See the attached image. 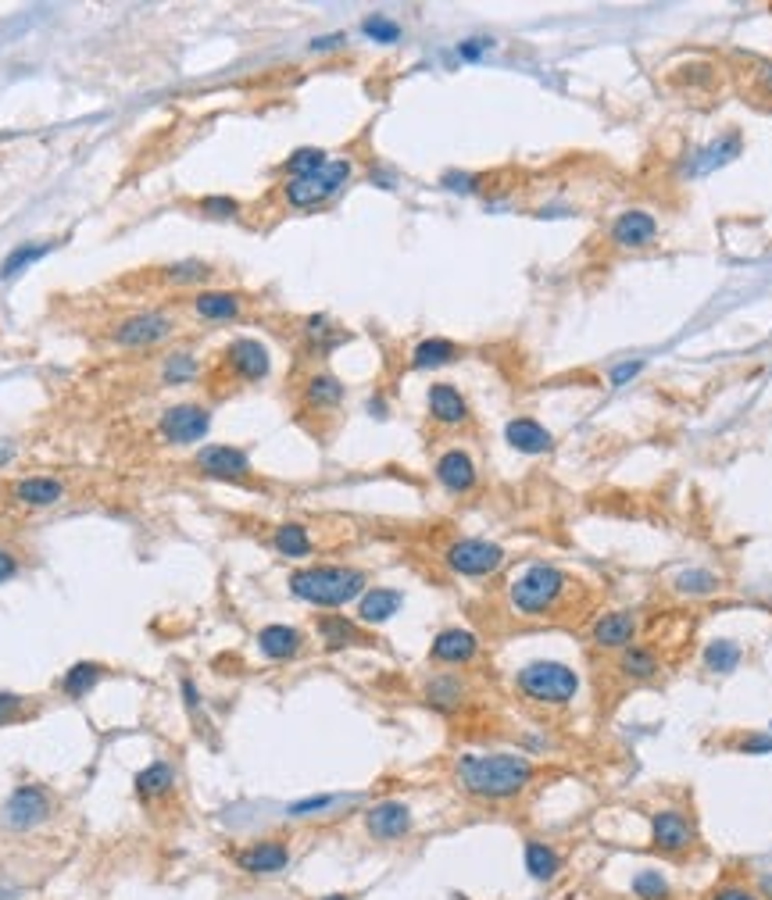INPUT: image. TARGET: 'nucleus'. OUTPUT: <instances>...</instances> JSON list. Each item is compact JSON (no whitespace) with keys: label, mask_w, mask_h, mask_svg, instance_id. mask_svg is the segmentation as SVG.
Masks as SVG:
<instances>
[{"label":"nucleus","mask_w":772,"mask_h":900,"mask_svg":"<svg viewBox=\"0 0 772 900\" xmlns=\"http://www.w3.org/2000/svg\"><path fill=\"white\" fill-rule=\"evenodd\" d=\"M319 900H351L347 893H329V897H319Z\"/></svg>","instance_id":"57"},{"label":"nucleus","mask_w":772,"mask_h":900,"mask_svg":"<svg viewBox=\"0 0 772 900\" xmlns=\"http://www.w3.org/2000/svg\"><path fill=\"white\" fill-rule=\"evenodd\" d=\"M201 211L204 215H211V218H233L236 211H240V204H236L233 197H204Z\"/></svg>","instance_id":"43"},{"label":"nucleus","mask_w":772,"mask_h":900,"mask_svg":"<svg viewBox=\"0 0 772 900\" xmlns=\"http://www.w3.org/2000/svg\"><path fill=\"white\" fill-rule=\"evenodd\" d=\"M208 265H201V261H179V265L165 268V279L168 283H201V279H208Z\"/></svg>","instance_id":"42"},{"label":"nucleus","mask_w":772,"mask_h":900,"mask_svg":"<svg viewBox=\"0 0 772 900\" xmlns=\"http://www.w3.org/2000/svg\"><path fill=\"white\" fill-rule=\"evenodd\" d=\"M444 561L451 572L479 579V575H490L504 565V547H497L490 540H458L447 547Z\"/></svg>","instance_id":"6"},{"label":"nucleus","mask_w":772,"mask_h":900,"mask_svg":"<svg viewBox=\"0 0 772 900\" xmlns=\"http://www.w3.org/2000/svg\"><path fill=\"white\" fill-rule=\"evenodd\" d=\"M290 865V847L286 840H258L251 847L236 850V868L247 875H279Z\"/></svg>","instance_id":"13"},{"label":"nucleus","mask_w":772,"mask_h":900,"mask_svg":"<svg viewBox=\"0 0 772 900\" xmlns=\"http://www.w3.org/2000/svg\"><path fill=\"white\" fill-rule=\"evenodd\" d=\"M462 697H465V686L458 675H437V679L426 686V700L440 711H454L462 704Z\"/></svg>","instance_id":"30"},{"label":"nucleus","mask_w":772,"mask_h":900,"mask_svg":"<svg viewBox=\"0 0 772 900\" xmlns=\"http://www.w3.org/2000/svg\"><path fill=\"white\" fill-rule=\"evenodd\" d=\"M504 440L512 443L515 450H522V454H547L554 447V436L533 418H512L504 425Z\"/></svg>","instance_id":"20"},{"label":"nucleus","mask_w":772,"mask_h":900,"mask_svg":"<svg viewBox=\"0 0 772 900\" xmlns=\"http://www.w3.org/2000/svg\"><path fill=\"white\" fill-rule=\"evenodd\" d=\"M226 361L240 379L247 383H258L269 375V350L261 347L258 340H236L233 347L226 350Z\"/></svg>","instance_id":"15"},{"label":"nucleus","mask_w":772,"mask_h":900,"mask_svg":"<svg viewBox=\"0 0 772 900\" xmlns=\"http://www.w3.org/2000/svg\"><path fill=\"white\" fill-rule=\"evenodd\" d=\"M344 43V33H333V36H319V40L311 43V50H333Z\"/></svg>","instance_id":"53"},{"label":"nucleus","mask_w":772,"mask_h":900,"mask_svg":"<svg viewBox=\"0 0 772 900\" xmlns=\"http://www.w3.org/2000/svg\"><path fill=\"white\" fill-rule=\"evenodd\" d=\"M183 697H186V708H190V711H201V693H197L193 679H183Z\"/></svg>","instance_id":"52"},{"label":"nucleus","mask_w":772,"mask_h":900,"mask_svg":"<svg viewBox=\"0 0 772 900\" xmlns=\"http://www.w3.org/2000/svg\"><path fill=\"white\" fill-rule=\"evenodd\" d=\"M326 150L319 147H301L290 154V161H286V172H290V179H297V175H311V172H319L322 165H326Z\"/></svg>","instance_id":"37"},{"label":"nucleus","mask_w":772,"mask_h":900,"mask_svg":"<svg viewBox=\"0 0 772 900\" xmlns=\"http://www.w3.org/2000/svg\"><path fill=\"white\" fill-rule=\"evenodd\" d=\"M47 243H29V247H18V250H11L8 254V261H4V265H0V275H18L22 272V268L26 265H33L36 258H43V254H47Z\"/></svg>","instance_id":"41"},{"label":"nucleus","mask_w":772,"mask_h":900,"mask_svg":"<svg viewBox=\"0 0 772 900\" xmlns=\"http://www.w3.org/2000/svg\"><path fill=\"white\" fill-rule=\"evenodd\" d=\"M444 183H447V190H454V193H472V190H476V175L447 172V175H444Z\"/></svg>","instance_id":"47"},{"label":"nucleus","mask_w":772,"mask_h":900,"mask_svg":"<svg viewBox=\"0 0 772 900\" xmlns=\"http://www.w3.org/2000/svg\"><path fill=\"white\" fill-rule=\"evenodd\" d=\"M347 179H351V161L347 158H329L319 172L290 179V183L283 186V197H286V204L297 208V211L319 208V204H326L329 197H336V193L344 190Z\"/></svg>","instance_id":"5"},{"label":"nucleus","mask_w":772,"mask_h":900,"mask_svg":"<svg viewBox=\"0 0 772 900\" xmlns=\"http://www.w3.org/2000/svg\"><path fill=\"white\" fill-rule=\"evenodd\" d=\"M329 804H333V797H308V800H297V804H290V815H294V818H308V815H315V811H326Z\"/></svg>","instance_id":"45"},{"label":"nucleus","mask_w":772,"mask_h":900,"mask_svg":"<svg viewBox=\"0 0 772 900\" xmlns=\"http://www.w3.org/2000/svg\"><path fill=\"white\" fill-rule=\"evenodd\" d=\"M658 222L647 211H622L612 225V243L615 247H647L655 240Z\"/></svg>","instance_id":"17"},{"label":"nucleus","mask_w":772,"mask_h":900,"mask_svg":"<svg viewBox=\"0 0 772 900\" xmlns=\"http://www.w3.org/2000/svg\"><path fill=\"white\" fill-rule=\"evenodd\" d=\"M304 647V636L297 633L294 625H265L258 633V650L272 661H290L297 658Z\"/></svg>","instance_id":"21"},{"label":"nucleus","mask_w":772,"mask_h":900,"mask_svg":"<svg viewBox=\"0 0 772 900\" xmlns=\"http://www.w3.org/2000/svg\"><path fill=\"white\" fill-rule=\"evenodd\" d=\"M158 429L168 443L186 447V443H197L208 436L211 415H208V408H201V404H176V408H168L165 415H161Z\"/></svg>","instance_id":"9"},{"label":"nucleus","mask_w":772,"mask_h":900,"mask_svg":"<svg viewBox=\"0 0 772 900\" xmlns=\"http://www.w3.org/2000/svg\"><path fill=\"white\" fill-rule=\"evenodd\" d=\"M758 890H762L758 893L762 900H772V875H762V879H758Z\"/></svg>","instance_id":"55"},{"label":"nucleus","mask_w":772,"mask_h":900,"mask_svg":"<svg viewBox=\"0 0 772 900\" xmlns=\"http://www.w3.org/2000/svg\"><path fill=\"white\" fill-rule=\"evenodd\" d=\"M240 308H244V300L226 290H204L193 297V311L208 322H229V318L240 315Z\"/></svg>","instance_id":"26"},{"label":"nucleus","mask_w":772,"mask_h":900,"mask_svg":"<svg viewBox=\"0 0 772 900\" xmlns=\"http://www.w3.org/2000/svg\"><path fill=\"white\" fill-rule=\"evenodd\" d=\"M637 636V615L633 611H608L594 622V643L605 650H626Z\"/></svg>","instance_id":"14"},{"label":"nucleus","mask_w":772,"mask_h":900,"mask_svg":"<svg viewBox=\"0 0 772 900\" xmlns=\"http://www.w3.org/2000/svg\"><path fill=\"white\" fill-rule=\"evenodd\" d=\"M272 543H276V550L283 554V558H308L311 554V536L304 525L297 522H286L276 529V536H272Z\"/></svg>","instance_id":"33"},{"label":"nucleus","mask_w":772,"mask_h":900,"mask_svg":"<svg viewBox=\"0 0 772 900\" xmlns=\"http://www.w3.org/2000/svg\"><path fill=\"white\" fill-rule=\"evenodd\" d=\"M197 372H201V365H197V358H193V354H186V350L172 354V358L165 361V368H161L165 383H190Z\"/></svg>","instance_id":"39"},{"label":"nucleus","mask_w":772,"mask_h":900,"mask_svg":"<svg viewBox=\"0 0 772 900\" xmlns=\"http://www.w3.org/2000/svg\"><path fill=\"white\" fill-rule=\"evenodd\" d=\"M740 750H744V754H769V750H772V736H751V740L740 743Z\"/></svg>","instance_id":"51"},{"label":"nucleus","mask_w":772,"mask_h":900,"mask_svg":"<svg viewBox=\"0 0 772 900\" xmlns=\"http://www.w3.org/2000/svg\"><path fill=\"white\" fill-rule=\"evenodd\" d=\"M11 493L26 508H51V504H58L65 497V486H61V479H51V475H29V479L15 483Z\"/></svg>","instance_id":"23"},{"label":"nucleus","mask_w":772,"mask_h":900,"mask_svg":"<svg viewBox=\"0 0 772 900\" xmlns=\"http://www.w3.org/2000/svg\"><path fill=\"white\" fill-rule=\"evenodd\" d=\"M737 150H740V136H726V140L712 143V147L705 150V154H697V158H705V161H697V165H690V172L701 175V172H712L715 165H726L730 158H737Z\"/></svg>","instance_id":"35"},{"label":"nucleus","mask_w":772,"mask_h":900,"mask_svg":"<svg viewBox=\"0 0 772 900\" xmlns=\"http://www.w3.org/2000/svg\"><path fill=\"white\" fill-rule=\"evenodd\" d=\"M490 43L487 40H465L462 47H458V58H465V61H479L483 58V50H487Z\"/></svg>","instance_id":"49"},{"label":"nucleus","mask_w":772,"mask_h":900,"mask_svg":"<svg viewBox=\"0 0 772 900\" xmlns=\"http://www.w3.org/2000/svg\"><path fill=\"white\" fill-rule=\"evenodd\" d=\"M454 358H458V343L440 340V336L422 340L419 347L412 350V365L415 368H440V365H447V361H454Z\"/></svg>","instance_id":"32"},{"label":"nucleus","mask_w":772,"mask_h":900,"mask_svg":"<svg viewBox=\"0 0 772 900\" xmlns=\"http://www.w3.org/2000/svg\"><path fill=\"white\" fill-rule=\"evenodd\" d=\"M176 333V322L161 311H140V315H129L115 325V333L111 340L118 347H129V350H140V347H154V343L168 340V336Z\"/></svg>","instance_id":"7"},{"label":"nucleus","mask_w":772,"mask_h":900,"mask_svg":"<svg viewBox=\"0 0 772 900\" xmlns=\"http://www.w3.org/2000/svg\"><path fill=\"white\" fill-rule=\"evenodd\" d=\"M51 808V793L43 786H18L8 797V804H4V825L15 829V833H26V829H36L40 822H47Z\"/></svg>","instance_id":"8"},{"label":"nucleus","mask_w":772,"mask_h":900,"mask_svg":"<svg viewBox=\"0 0 772 900\" xmlns=\"http://www.w3.org/2000/svg\"><path fill=\"white\" fill-rule=\"evenodd\" d=\"M437 479L451 493H469L476 486V465H472L465 450H447L444 458L437 461Z\"/></svg>","instance_id":"22"},{"label":"nucleus","mask_w":772,"mask_h":900,"mask_svg":"<svg viewBox=\"0 0 772 900\" xmlns=\"http://www.w3.org/2000/svg\"><path fill=\"white\" fill-rule=\"evenodd\" d=\"M18 575V558L11 550H0V583H8Z\"/></svg>","instance_id":"50"},{"label":"nucleus","mask_w":772,"mask_h":900,"mask_svg":"<svg viewBox=\"0 0 772 900\" xmlns=\"http://www.w3.org/2000/svg\"><path fill=\"white\" fill-rule=\"evenodd\" d=\"M672 586H676L680 593H687V597H708V593L719 590V579H715L712 572H705V568H690V572L676 575Z\"/></svg>","instance_id":"36"},{"label":"nucleus","mask_w":772,"mask_h":900,"mask_svg":"<svg viewBox=\"0 0 772 900\" xmlns=\"http://www.w3.org/2000/svg\"><path fill=\"white\" fill-rule=\"evenodd\" d=\"M633 893H637L640 900H669V883H665V875L662 872H637L633 875Z\"/></svg>","instance_id":"38"},{"label":"nucleus","mask_w":772,"mask_h":900,"mask_svg":"<svg viewBox=\"0 0 772 900\" xmlns=\"http://www.w3.org/2000/svg\"><path fill=\"white\" fill-rule=\"evenodd\" d=\"M365 829L379 843L404 840V836L412 833V808L401 804V800H379V804H372L365 811Z\"/></svg>","instance_id":"11"},{"label":"nucleus","mask_w":772,"mask_h":900,"mask_svg":"<svg viewBox=\"0 0 772 900\" xmlns=\"http://www.w3.org/2000/svg\"><path fill=\"white\" fill-rule=\"evenodd\" d=\"M361 33L369 36V40H376V43H397L401 40V25H397L394 18H386V15H369L365 22H361Z\"/></svg>","instance_id":"40"},{"label":"nucleus","mask_w":772,"mask_h":900,"mask_svg":"<svg viewBox=\"0 0 772 900\" xmlns=\"http://www.w3.org/2000/svg\"><path fill=\"white\" fill-rule=\"evenodd\" d=\"M572 590V579L554 565H529L522 575H515L512 583V604L522 615L537 618V615H551L558 604L565 600V593Z\"/></svg>","instance_id":"3"},{"label":"nucleus","mask_w":772,"mask_h":900,"mask_svg":"<svg viewBox=\"0 0 772 900\" xmlns=\"http://www.w3.org/2000/svg\"><path fill=\"white\" fill-rule=\"evenodd\" d=\"M637 372H640V361H622V365L612 368V386H626Z\"/></svg>","instance_id":"48"},{"label":"nucleus","mask_w":772,"mask_h":900,"mask_svg":"<svg viewBox=\"0 0 772 900\" xmlns=\"http://www.w3.org/2000/svg\"><path fill=\"white\" fill-rule=\"evenodd\" d=\"M619 672L622 675H630V679H655L662 668H658V658H655V650H647V647H626L622 650V658H619Z\"/></svg>","instance_id":"31"},{"label":"nucleus","mask_w":772,"mask_h":900,"mask_svg":"<svg viewBox=\"0 0 772 900\" xmlns=\"http://www.w3.org/2000/svg\"><path fill=\"white\" fill-rule=\"evenodd\" d=\"M433 661H440V665H465V661H472L479 654V640L476 633H469V629H444V633L433 640Z\"/></svg>","instance_id":"16"},{"label":"nucleus","mask_w":772,"mask_h":900,"mask_svg":"<svg viewBox=\"0 0 772 900\" xmlns=\"http://www.w3.org/2000/svg\"><path fill=\"white\" fill-rule=\"evenodd\" d=\"M697 840L694 822H690L683 811L676 808H662L651 815V847L662 850V854H683L690 850Z\"/></svg>","instance_id":"10"},{"label":"nucleus","mask_w":772,"mask_h":900,"mask_svg":"<svg viewBox=\"0 0 772 900\" xmlns=\"http://www.w3.org/2000/svg\"><path fill=\"white\" fill-rule=\"evenodd\" d=\"M522 858H526V872L533 875L537 883H551V879H558V872H562V854L544 840H526Z\"/></svg>","instance_id":"25"},{"label":"nucleus","mask_w":772,"mask_h":900,"mask_svg":"<svg viewBox=\"0 0 772 900\" xmlns=\"http://www.w3.org/2000/svg\"><path fill=\"white\" fill-rule=\"evenodd\" d=\"M11 458H15V443L0 440V465H8Z\"/></svg>","instance_id":"54"},{"label":"nucleus","mask_w":772,"mask_h":900,"mask_svg":"<svg viewBox=\"0 0 772 900\" xmlns=\"http://www.w3.org/2000/svg\"><path fill=\"white\" fill-rule=\"evenodd\" d=\"M458 783L479 800H512L533 783V761L522 754H462Z\"/></svg>","instance_id":"1"},{"label":"nucleus","mask_w":772,"mask_h":900,"mask_svg":"<svg viewBox=\"0 0 772 900\" xmlns=\"http://www.w3.org/2000/svg\"><path fill=\"white\" fill-rule=\"evenodd\" d=\"M136 793L143 800H154V797H168L172 786H176V768L168 765V761H154L147 765L143 772H136Z\"/></svg>","instance_id":"27"},{"label":"nucleus","mask_w":772,"mask_h":900,"mask_svg":"<svg viewBox=\"0 0 772 900\" xmlns=\"http://www.w3.org/2000/svg\"><path fill=\"white\" fill-rule=\"evenodd\" d=\"M104 672H108V668L97 665V661H79V665H72V668H68V672H65V679H61V690H65V697L83 700L86 693L93 690V686L101 683Z\"/></svg>","instance_id":"28"},{"label":"nucleus","mask_w":772,"mask_h":900,"mask_svg":"<svg viewBox=\"0 0 772 900\" xmlns=\"http://www.w3.org/2000/svg\"><path fill=\"white\" fill-rule=\"evenodd\" d=\"M426 400H429V415L437 418L440 425H462L469 418V404H465V397L451 383H433Z\"/></svg>","instance_id":"19"},{"label":"nucleus","mask_w":772,"mask_h":900,"mask_svg":"<svg viewBox=\"0 0 772 900\" xmlns=\"http://www.w3.org/2000/svg\"><path fill=\"white\" fill-rule=\"evenodd\" d=\"M740 658H744V650L733 640H712L705 647V668L715 675H730L740 665Z\"/></svg>","instance_id":"34"},{"label":"nucleus","mask_w":772,"mask_h":900,"mask_svg":"<svg viewBox=\"0 0 772 900\" xmlns=\"http://www.w3.org/2000/svg\"><path fill=\"white\" fill-rule=\"evenodd\" d=\"M708 900H762V897H758L755 890H747V886L730 883V886H719Z\"/></svg>","instance_id":"46"},{"label":"nucleus","mask_w":772,"mask_h":900,"mask_svg":"<svg viewBox=\"0 0 772 900\" xmlns=\"http://www.w3.org/2000/svg\"><path fill=\"white\" fill-rule=\"evenodd\" d=\"M401 593L390 590V586H372L358 597V618L365 625H383L401 611Z\"/></svg>","instance_id":"18"},{"label":"nucleus","mask_w":772,"mask_h":900,"mask_svg":"<svg viewBox=\"0 0 772 900\" xmlns=\"http://www.w3.org/2000/svg\"><path fill=\"white\" fill-rule=\"evenodd\" d=\"M365 586H369L365 572L347 565H311L290 575V593L315 608H344L347 600H358L365 593Z\"/></svg>","instance_id":"2"},{"label":"nucleus","mask_w":772,"mask_h":900,"mask_svg":"<svg viewBox=\"0 0 772 900\" xmlns=\"http://www.w3.org/2000/svg\"><path fill=\"white\" fill-rule=\"evenodd\" d=\"M304 397H308L311 408H336L340 400H344V383L336 379V375H311L308 386H304Z\"/></svg>","instance_id":"29"},{"label":"nucleus","mask_w":772,"mask_h":900,"mask_svg":"<svg viewBox=\"0 0 772 900\" xmlns=\"http://www.w3.org/2000/svg\"><path fill=\"white\" fill-rule=\"evenodd\" d=\"M762 90L772 97V65H765V68H762Z\"/></svg>","instance_id":"56"},{"label":"nucleus","mask_w":772,"mask_h":900,"mask_svg":"<svg viewBox=\"0 0 772 900\" xmlns=\"http://www.w3.org/2000/svg\"><path fill=\"white\" fill-rule=\"evenodd\" d=\"M26 708V697H18V693H0V725L4 722H15Z\"/></svg>","instance_id":"44"},{"label":"nucleus","mask_w":772,"mask_h":900,"mask_svg":"<svg viewBox=\"0 0 772 900\" xmlns=\"http://www.w3.org/2000/svg\"><path fill=\"white\" fill-rule=\"evenodd\" d=\"M197 468L211 479H247L251 475V458L247 450L229 447V443H211L197 450Z\"/></svg>","instance_id":"12"},{"label":"nucleus","mask_w":772,"mask_h":900,"mask_svg":"<svg viewBox=\"0 0 772 900\" xmlns=\"http://www.w3.org/2000/svg\"><path fill=\"white\" fill-rule=\"evenodd\" d=\"M515 686L537 704H569L579 690V675L562 661H529L515 675Z\"/></svg>","instance_id":"4"},{"label":"nucleus","mask_w":772,"mask_h":900,"mask_svg":"<svg viewBox=\"0 0 772 900\" xmlns=\"http://www.w3.org/2000/svg\"><path fill=\"white\" fill-rule=\"evenodd\" d=\"M319 629V640L326 643L329 650H344V647H358V643H369V636L361 633L358 625L351 622L347 615H322L315 622Z\"/></svg>","instance_id":"24"}]
</instances>
